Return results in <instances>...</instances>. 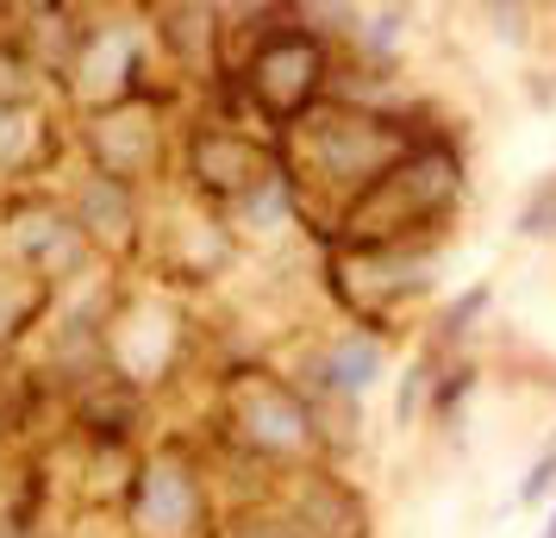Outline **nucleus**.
Returning a JSON list of instances; mask_svg holds the SVG:
<instances>
[{"instance_id":"obj_16","label":"nucleus","mask_w":556,"mask_h":538,"mask_svg":"<svg viewBox=\"0 0 556 538\" xmlns=\"http://www.w3.org/2000/svg\"><path fill=\"white\" fill-rule=\"evenodd\" d=\"M388 363H394V351H388L381 333L338 326V333L326 338V370H331V395H338V401H356V408H363V401L388 383Z\"/></svg>"},{"instance_id":"obj_10","label":"nucleus","mask_w":556,"mask_h":538,"mask_svg":"<svg viewBox=\"0 0 556 538\" xmlns=\"http://www.w3.org/2000/svg\"><path fill=\"white\" fill-rule=\"evenodd\" d=\"M231 257H238V238L219 213H206L194 201H176L169 213L151 220V238H144V263L156 276H169L181 288H201L213 276H226Z\"/></svg>"},{"instance_id":"obj_8","label":"nucleus","mask_w":556,"mask_h":538,"mask_svg":"<svg viewBox=\"0 0 556 538\" xmlns=\"http://www.w3.org/2000/svg\"><path fill=\"white\" fill-rule=\"evenodd\" d=\"M276 138L269 132H238V126H213V120H194V126L176 132V182L181 201L206 207V213H231L251 188L276 176Z\"/></svg>"},{"instance_id":"obj_15","label":"nucleus","mask_w":556,"mask_h":538,"mask_svg":"<svg viewBox=\"0 0 556 538\" xmlns=\"http://www.w3.org/2000/svg\"><path fill=\"white\" fill-rule=\"evenodd\" d=\"M56 301H63V295H56L45 276H31L20 257H0V358L45 333L56 320Z\"/></svg>"},{"instance_id":"obj_11","label":"nucleus","mask_w":556,"mask_h":538,"mask_svg":"<svg viewBox=\"0 0 556 538\" xmlns=\"http://www.w3.org/2000/svg\"><path fill=\"white\" fill-rule=\"evenodd\" d=\"M7 220H13V257L26 263L31 276H45L56 295H63V288H88V276H94L101 257L88 251V238H81V226L70 220V207L51 201V195H31V201L7 207Z\"/></svg>"},{"instance_id":"obj_14","label":"nucleus","mask_w":556,"mask_h":538,"mask_svg":"<svg viewBox=\"0 0 556 538\" xmlns=\"http://www.w3.org/2000/svg\"><path fill=\"white\" fill-rule=\"evenodd\" d=\"M276 501L301 526V538H369V508L351 476H338V463H306L281 476Z\"/></svg>"},{"instance_id":"obj_24","label":"nucleus","mask_w":556,"mask_h":538,"mask_svg":"<svg viewBox=\"0 0 556 538\" xmlns=\"http://www.w3.org/2000/svg\"><path fill=\"white\" fill-rule=\"evenodd\" d=\"M481 20H488V32H494L501 45H526V38H531V26H526L531 7H488Z\"/></svg>"},{"instance_id":"obj_5","label":"nucleus","mask_w":556,"mask_h":538,"mask_svg":"<svg viewBox=\"0 0 556 538\" xmlns=\"http://www.w3.org/2000/svg\"><path fill=\"white\" fill-rule=\"evenodd\" d=\"M338 45H326L319 32L301 20V7H288L269 32H256L251 45L231 51V70L244 76L256 113L269 138H281L288 126H301L313 107L331 101V82H338Z\"/></svg>"},{"instance_id":"obj_1","label":"nucleus","mask_w":556,"mask_h":538,"mask_svg":"<svg viewBox=\"0 0 556 538\" xmlns=\"http://www.w3.org/2000/svg\"><path fill=\"white\" fill-rule=\"evenodd\" d=\"M431 101H401L376 113V107H351V101H326L313 107L301 126H288L276 138V157L288 182H294V201H301V226L313 238H326L331 220L381 176L394 170L419 132L431 126Z\"/></svg>"},{"instance_id":"obj_20","label":"nucleus","mask_w":556,"mask_h":538,"mask_svg":"<svg viewBox=\"0 0 556 538\" xmlns=\"http://www.w3.org/2000/svg\"><path fill=\"white\" fill-rule=\"evenodd\" d=\"M481 395V363L476 358H444V370H438V383H431V420L438 426H456L463 413H469V401Z\"/></svg>"},{"instance_id":"obj_22","label":"nucleus","mask_w":556,"mask_h":538,"mask_svg":"<svg viewBox=\"0 0 556 538\" xmlns=\"http://www.w3.org/2000/svg\"><path fill=\"white\" fill-rule=\"evenodd\" d=\"M513 232L526 245H556V170L531 176V188L519 195V213H513Z\"/></svg>"},{"instance_id":"obj_18","label":"nucleus","mask_w":556,"mask_h":538,"mask_svg":"<svg viewBox=\"0 0 556 538\" xmlns=\"http://www.w3.org/2000/svg\"><path fill=\"white\" fill-rule=\"evenodd\" d=\"M406 38H413V7H369L363 26H356L351 57L356 63H369V70H401Z\"/></svg>"},{"instance_id":"obj_21","label":"nucleus","mask_w":556,"mask_h":538,"mask_svg":"<svg viewBox=\"0 0 556 538\" xmlns=\"http://www.w3.org/2000/svg\"><path fill=\"white\" fill-rule=\"evenodd\" d=\"M438 370H444V358H438L431 345H419V358L394 376V426H413V420L431 408V383H438Z\"/></svg>"},{"instance_id":"obj_19","label":"nucleus","mask_w":556,"mask_h":538,"mask_svg":"<svg viewBox=\"0 0 556 538\" xmlns=\"http://www.w3.org/2000/svg\"><path fill=\"white\" fill-rule=\"evenodd\" d=\"M213 538H301V526L288 520L276 495H263V501H238V508L219 513Z\"/></svg>"},{"instance_id":"obj_4","label":"nucleus","mask_w":556,"mask_h":538,"mask_svg":"<svg viewBox=\"0 0 556 538\" xmlns=\"http://www.w3.org/2000/svg\"><path fill=\"white\" fill-rule=\"evenodd\" d=\"M219 488L206 470L194 433H156L126 476L119 526L126 538H213L219 526Z\"/></svg>"},{"instance_id":"obj_12","label":"nucleus","mask_w":556,"mask_h":538,"mask_svg":"<svg viewBox=\"0 0 556 538\" xmlns=\"http://www.w3.org/2000/svg\"><path fill=\"white\" fill-rule=\"evenodd\" d=\"M63 207H70V220L81 226L88 251L101 257V263H138V257H144V238H151L144 188H126V182H113V176L81 170V176L70 182Z\"/></svg>"},{"instance_id":"obj_17","label":"nucleus","mask_w":556,"mask_h":538,"mask_svg":"<svg viewBox=\"0 0 556 538\" xmlns=\"http://www.w3.org/2000/svg\"><path fill=\"white\" fill-rule=\"evenodd\" d=\"M494 313V283H469V288H456L444 308L431 313V333L426 345L438 351V358H463L469 351V338H476V326Z\"/></svg>"},{"instance_id":"obj_2","label":"nucleus","mask_w":556,"mask_h":538,"mask_svg":"<svg viewBox=\"0 0 556 538\" xmlns=\"http://www.w3.org/2000/svg\"><path fill=\"white\" fill-rule=\"evenodd\" d=\"M469 201V157H463V132H451L444 113H431L419 145L381 170L363 195H356L331 232L319 238L326 251H394V245H444L456 213Z\"/></svg>"},{"instance_id":"obj_23","label":"nucleus","mask_w":556,"mask_h":538,"mask_svg":"<svg viewBox=\"0 0 556 538\" xmlns=\"http://www.w3.org/2000/svg\"><path fill=\"white\" fill-rule=\"evenodd\" d=\"M513 501H519V508H556V438L526 463V476H519V488H513Z\"/></svg>"},{"instance_id":"obj_9","label":"nucleus","mask_w":556,"mask_h":538,"mask_svg":"<svg viewBox=\"0 0 556 538\" xmlns=\"http://www.w3.org/2000/svg\"><path fill=\"white\" fill-rule=\"evenodd\" d=\"M151 420H156L151 388H138L131 376H119V370H106L101 383H88L76 401H70V413H63L70 438L101 463H138V451L156 438Z\"/></svg>"},{"instance_id":"obj_6","label":"nucleus","mask_w":556,"mask_h":538,"mask_svg":"<svg viewBox=\"0 0 556 538\" xmlns=\"http://www.w3.org/2000/svg\"><path fill=\"white\" fill-rule=\"evenodd\" d=\"M151 63H156V51H151V32H144V13H126V20L94 13V20H81V38H76V51H70V63H63L56 88L88 120V113H106V107L156 95Z\"/></svg>"},{"instance_id":"obj_3","label":"nucleus","mask_w":556,"mask_h":538,"mask_svg":"<svg viewBox=\"0 0 556 538\" xmlns=\"http://www.w3.org/2000/svg\"><path fill=\"white\" fill-rule=\"evenodd\" d=\"M201 445L206 451H226L238 463H256L276 483L306 470V463H326V438H319L313 401L281 376L276 363H231L219 376Z\"/></svg>"},{"instance_id":"obj_13","label":"nucleus","mask_w":556,"mask_h":538,"mask_svg":"<svg viewBox=\"0 0 556 538\" xmlns=\"http://www.w3.org/2000/svg\"><path fill=\"white\" fill-rule=\"evenodd\" d=\"M144 32H151L156 63L176 76V88H201L231 63L226 45V7H194V0H169V7H144Z\"/></svg>"},{"instance_id":"obj_25","label":"nucleus","mask_w":556,"mask_h":538,"mask_svg":"<svg viewBox=\"0 0 556 538\" xmlns=\"http://www.w3.org/2000/svg\"><path fill=\"white\" fill-rule=\"evenodd\" d=\"M538 538H556V508H551V520H544V533H538Z\"/></svg>"},{"instance_id":"obj_7","label":"nucleus","mask_w":556,"mask_h":538,"mask_svg":"<svg viewBox=\"0 0 556 538\" xmlns=\"http://www.w3.org/2000/svg\"><path fill=\"white\" fill-rule=\"evenodd\" d=\"M176 95H181L176 82H163L144 101L76 120V145L88 157V170L126 182V188H151V182L176 176V132H169V101Z\"/></svg>"}]
</instances>
